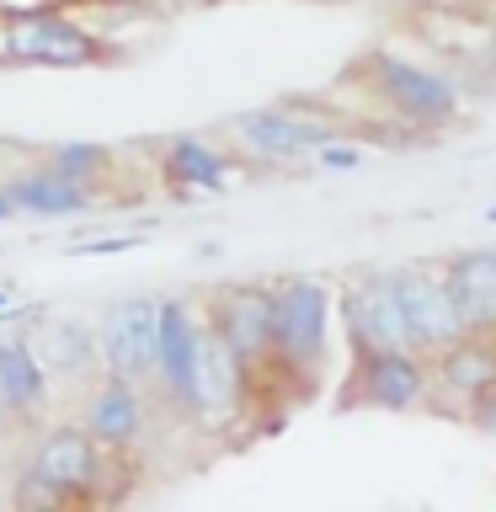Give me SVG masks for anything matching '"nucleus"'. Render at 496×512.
Returning <instances> with one entry per match:
<instances>
[{"instance_id": "7", "label": "nucleus", "mask_w": 496, "mask_h": 512, "mask_svg": "<svg viewBox=\"0 0 496 512\" xmlns=\"http://www.w3.org/2000/svg\"><path fill=\"white\" fill-rule=\"evenodd\" d=\"M214 331L230 342V352L246 363V374L272 363V288L240 283L214 299Z\"/></svg>"}, {"instance_id": "1", "label": "nucleus", "mask_w": 496, "mask_h": 512, "mask_svg": "<svg viewBox=\"0 0 496 512\" xmlns=\"http://www.w3.org/2000/svg\"><path fill=\"white\" fill-rule=\"evenodd\" d=\"M331 288L315 278H288L272 288V363L288 379H315L326 368Z\"/></svg>"}, {"instance_id": "15", "label": "nucleus", "mask_w": 496, "mask_h": 512, "mask_svg": "<svg viewBox=\"0 0 496 512\" xmlns=\"http://www.w3.org/2000/svg\"><path fill=\"white\" fill-rule=\"evenodd\" d=\"M86 427H91V438L96 443H134L139 438V427H144V400L134 390V379H123V374H112V384H102L91 400V411H86Z\"/></svg>"}, {"instance_id": "3", "label": "nucleus", "mask_w": 496, "mask_h": 512, "mask_svg": "<svg viewBox=\"0 0 496 512\" xmlns=\"http://www.w3.org/2000/svg\"><path fill=\"white\" fill-rule=\"evenodd\" d=\"M368 86L390 102L395 118H411L422 128H443L459 118V86L427 64L395 59V54H374L368 59Z\"/></svg>"}, {"instance_id": "25", "label": "nucleus", "mask_w": 496, "mask_h": 512, "mask_svg": "<svg viewBox=\"0 0 496 512\" xmlns=\"http://www.w3.org/2000/svg\"><path fill=\"white\" fill-rule=\"evenodd\" d=\"M0 310H11V294H0Z\"/></svg>"}, {"instance_id": "22", "label": "nucleus", "mask_w": 496, "mask_h": 512, "mask_svg": "<svg viewBox=\"0 0 496 512\" xmlns=\"http://www.w3.org/2000/svg\"><path fill=\"white\" fill-rule=\"evenodd\" d=\"M470 422H475V427L496 443V390H491V395H480L475 406H470Z\"/></svg>"}, {"instance_id": "16", "label": "nucleus", "mask_w": 496, "mask_h": 512, "mask_svg": "<svg viewBox=\"0 0 496 512\" xmlns=\"http://www.w3.org/2000/svg\"><path fill=\"white\" fill-rule=\"evenodd\" d=\"M11 198H16V208L43 214V219L80 214V208L91 203V198H86V182H70V176H59L54 166H48V171H32V176H16V182H11Z\"/></svg>"}, {"instance_id": "19", "label": "nucleus", "mask_w": 496, "mask_h": 512, "mask_svg": "<svg viewBox=\"0 0 496 512\" xmlns=\"http://www.w3.org/2000/svg\"><path fill=\"white\" fill-rule=\"evenodd\" d=\"M38 358H43V368H54V374H86L91 358H96V336L80 326V320H64V326L43 331Z\"/></svg>"}, {"instance_id": "17", "label": "nucleus", "mask_w": 496, "mask_h": 512, "mask_svg": "<svg viewBox=\"0 0 496 512\" xmlns=\"http://www.w3.org/2000/svg\"><path fill=\"white\" fill-rule=\"evenodd\" d=\"M0 395H6V406H16V411H32L43 400V358L22 342V336L0 342Z\"/></svg>"}, {"instance_id": "6", "label": "nucleus", "mask_w": 496, "mask_h": 512, "mask_svg": "<svg viewBox=\"0 0 496 512\" xmlns=\"http://www.w3.org/2000/svg\"><path fill=\"white\" fill-rule=\"evenodd\" d=\"M342 326H347L352 358H358V352H379V347H411L390 272H368V278H358L347 288L342 294Z\"/></svg>"}, {"instance_id": "20", "label": "nucleus", "mask_w": 496, "mask_h": 512, "mask_svg": "<svg viewBox=\"0 0 496 512\" xmlns=\"http://www.w3.org/2000/svg\"><path fill=\"white\" fill-rule=\"evenodd\" d=\"M96 166H102V150H96V144H70V150L54 155V171L70 176V182H86Z\"/></svg>"}, {"instance_id": "10", "label": "nucleus", "mask_w": 496, "mask_h": 512, "mask_svg": "<svg viewBox=\"0 0 496 512\" xmlns=\"http://www.w3.org/2000/svg\"><path fill=\"white\" fill-rule=\"evenodd\" d=\"M235 134L267 160H299V155H315L320 144H331L336 128L315 123V118H299V112H283V107H262V112H240Z\"/></svg>"}, {"instance_id": "23", "label": "nucleus", "mask_w": 496, "mask_h": 512, "mask_svg": "<svg viewBox=\"0 0 496 512\" xmlns=\"http://www.w3.org/2000/svg\"><path fill=\"white\" fill-rule=\"evenodd\" d=\"M134 246H139V235H128V240H86L80 256H112V251H134Z\"/></svg>"}, {"instance_id": "2", "label": "nucleus", "mask_w": 496, "mask_h": 512, "mask_svg": "<svg viewBox=\"0 0 496 512\" xmlns=\"http://www.w3.org/2000/svg\"><path fill=\"white\" fill-rule=\"evenodd\" d=\"M427 390H432L427 352H416V347H379V352H358L342 406L416 411V406L427 400Z\"/></svg>"}, {"instance_id": "18", "label": "nucleus", "mask_w": 496, "mask_h": 512, "mask_svg": "<svg viewBox=\"0 0 496 512\" xmlns=\"http://www.w3.org/2000/svg\"><path fill=\"white\" fill-rule=\"evenodd\" d=\"M224 171H230V160L219 150H208L203 139H176L166 150V176L176 187H224Z\"/></svg>"}, {"instance_id": "21", "label": "nucleus", "mask_w": 496, "mask_h": 512, "mask_svg": "<svg viewBox=\"0 0 496 512\" xmlns=\"http://www.w3.org/2000/svg\"><path fill=\"white\" fill-rule=\"evenodd\" d=\"M315 160H320V166H326V171H358L363 166V150H358V144H320V150H315Z\"/></svg>"}, {"instance_id": "5", "label": "nucleus", "mask_w": 496, "mask_h": 512, "mask_svg": "<svg viewBox=\"0 0 496 512\" xmlns=\"http://www.w3.org/2000/svg\"><path fill=\"white\" fill-rule=\"evenodd\" d=\"M390 283H395L400 315H406V336H411L416 352H443L448 342H459V336H464V320L454 310V294H448L443 272L390 267Z\"/></svg>"}, {"instance_id": "14", "label": "nucleus", "mask_w": 496, "mask_h": 512, "mask_svg": "<svg viewBox=\"0 0 496 512\" xmlns=\"http://www.w3.org/2000/svg\"><path fill=\"white\" fill-rule=\"evenodd\" d=\"M443 283L454 294V310L464 331H491L496 336V251H459L448 256Z\"/></svg>"}, {"instance_id": "24", "label": "nucleus", "mask_w": 496, "mask_h": 512, "mask_svg": "<svg viewBox=\"0 0 496 512\" xmlns=\"http://www.w3.org/2000/svg\"><path fill=\"white\" fill-rule=\"evenodd\" d=\"M16 214V198H11V187H0V219H11Z\"/></svg>"}, {"instance_id": "8", "label": "nucleus", "mask_w": 496, "mask_h": 512, "mask_svg": "<svg viewBox=\"0 0 496 512\" xmlns=\"http://www.w3.org/2000/svg\"><path fill=\"white\" fill-rule=\"evenodd\" d=\"M102 352L112 374L123 379H150L160 363V304L155 299H123L107 310L102 326Z\"/></svg>"}, {"instance_id": "26", "label": "nucleus", "mask_w": 496, "mask_h": 512, "mask_svg": "<svg viewBox=\"0 0 496 512\" xmlns=\"http://www.w3.org/2000/svg\"><path fill=\"white\" fill-rule=\"evenodd\" d=\"M0 422H6V395H0Z\"/></svg>"}, {"instance_id": "11", "label": "nucleus", "mask_w": 496, "mask_h": 512, "mask_svg": "<svg viewBox=\"0 0 496 512\" xmlns=\"http://www.w3.org/2000/svg\"><path fill=\"white\" fill-rule=\"evenodd\" d=\"M432 384L448 400H464L475 406L480 395L496 390V336L491 331H464L459 342H448L443 352H432Z\"/></svg>"}, {"instance_id": "4", "label": "nucleus", "mask_w": 496, "mask_h": 512, "mask_svg": "<svg viewBox=\"0 0 496 512\" xmlns=\"http://www.w3.org/2000/svg\"><path fill=\"white\" fill-rule=\"evenodd\" d=\"M102 475V454H96V438L91 427L75 432V427H59L48 432L32 454V480L22 486V502H70V496H86Z\"/></svg>"}, {"instance_id": "27", "label": "nucleus", "mask_w": 496, "mask_h": 512, "mask_svg": "<svg viewBox=\"0 0 496 512\" xmlns=\"http://www.w3.org/2000/svg\"><path fill=\"white\" fill-rule=\"evenodd\" d=\"M486 219H491V224H496V203H491V208H486Z\"/></svg>"}, {"instance_id": "13", "label": "nucleus", "mask_w": 496, "mask_h": 512, "mask_svg": "<svg viewBox=\"0 0 496 512\" xmlns=\"http://www.w3.org/2000/svg\"><path fill=\"white\" fill-rule=\"evenodd\" d=\"M246 384H251V374H246V363L230 352V342L208 326L203 331V352H198V384H192V411L198 416H230L235 406H240V395H246Z\"/></svg>"}, {"instance_id": "12", "label": "nucleus", "mask_w": 496, "mask_h": 512, "mask_svg": "<svg viewBox=\"0 0 496 512\" xmlns=\"http://www.w3.org/2000/svg\"><path fill=\"white\" fill-rule=\"evenodd\" d=\"M198 352H203V331L192 320L187 304H160V363L155 374L171 390L176 406L192 411V384H198Z\"/></svg>"}, {"instance_id": "9", "label": "nucleus", "mask_w": 496, "mask_h": 512, "mask_svg": "<svg viewBox=\"0 0 496 512\" xmlns=\"http://www.w3.org/2000/svg\"><path fill=\"white\" fill-rule=\"evenodd\" d=\"M0 54L22 59V64H91L96 43L75 22H64V16L27 11V16H11L0 27Z\"/></svg>"}]
</instances>
